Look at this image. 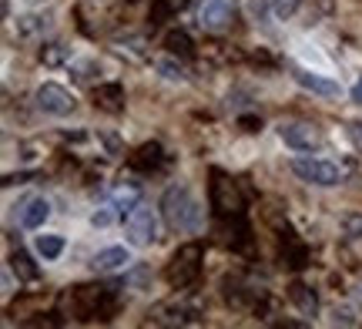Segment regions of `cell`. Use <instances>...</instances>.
<instances>
[{
  "label": "cell",
  "mask_w": 362,
  "mask_h": 329,
  "mask_svg": "<svg viewBox=\"0 0 362 329\" xmlns=\"http://www.w3.org/2000/svg\"><path fill=\"white\" fill-rule=\"evenodd\" d=\"M165 47H168L171 57H194V40L185 30H171L165 37Z\"/></svg>",
  "instance_id": "ffe728a7"
},
{
  "label": "cell",
  "mask_w": 362,
  "mask_h": 329,
  "mask_svg": "<svg viewBox=\"0 0 362 329\" xmlns=\"http://www.w3.org/2000/svg\"><path fill=\"white\" fill-rule=\"evenodd\" d=\"M198 21L205 30H225L235 21V0H205L198 11Z\"/></svg>",
  "instance_id": "30bf717a"
},
{
  "label": "cell",
  "mask_w": 362,
  "mask_h": 329,
  "mask_svg": "<svg viewBox=\"0 0 362 329\" xmlns=\"http://www.w3.org/2000/svg\"><path fill=\"white\" fill-rule=\"evenodd\" d=\"M117 215H121V212H117L115 205H111V209H101V212L90 215V225H94V229H107V225H115Z\"/></svg>",
  "instance_id": "f1b7e54d"
},
{
  "label": "cell",
  "mask_w": 362,
  "mask_h": 329,
  "mask_svg": "<svg viewBox=\"0 0 362 329\" xmlns=\"http://www.w3.org/2000/svg\"><path fill=\"white\" fill-rule=\"evenodd\" d=\"M161 215L175 232H198L202 229V205H198V198L192 195V188L185 182L171 185L161 195Z\"/></svg>",
  "instance_id": "6da1fadb"
},
{
  "label": "cell",
  "mask_w": 362,
  "mask_h": 329,
  "mask_svg": "<svg viewBox=\"0 0 362 329\" xmlns=\"http://www.w3.org/2000/svg\"><path fill=\"white\" fill-rule=\"evenodd\" d=\"M248 11H252V17L265 21V13H269V0H252V4H248Z\"/></svg>",
  "instance_id": "836d02e7"
},
{
  "label": "cell",
  "mask_w": 362,
  "mask_h": 329,
  "mask_svg": "<svg viewBox=\"0 0 362 329\" xmlns=\"http://www.w3.org/2000/svg\"><path fill=\"white\" fill-rule=\"evenodd\" d=\"M352 101H356V105H362V78L352 84Z\"/></svg>",
  "instance_id": "e575fe53"
},
{
  "label": "cell",
  "mask_w": 362,
  "mask_h": 329,
  "mask_svg": "<svg viewBox=\"0 0 362 329\" xmlns=\"http://www.w3.org/2000/svg\"><path fill=\"white\" fill-rule=\"evenodd\" d=\"M67 57V47L64 44H47L44 51H40V61H47V64H61Z\"/></svg>",
  "instance_id": "f546056e"
},
{
  "label": "cell",
  "mask_w": 362,
  "mask_h": 329,
  "mask_svg": "<svg viewBox=\"0 0 362 329\" xmlns=\"http://www.w3.org/2000/svg\"><path fill=\"white\" fill-rule=\"evenodd\" d=\"M40 30H47V17H37V13L17 17V34H21V37H34Z\"/></svg>",
  "instance_id": "603a6c76"
},
{
  "label": "cell",
  "mask_w": 362,
  "mask_h": 329,
  "mask_svg": "<svg viewBox=\"0 0 362 329\" xmlns=\"http://www.w3.org/2000/svg\"><path fill=\"white\" fill-rule=\"evenodd\" d=\"M285 242H288V249H282L285 265H288V269H305V265H309V249H305L302 242H296L292 236L285 238Z\"/></svg>",
  "instance_id": "7402d4cb"
},
{
  "label": "cell",
  "mask_w": 362,
  "mask_h": 329,
  "mask_svg": "<svg viewBox=\"0 0 362 329\" xmlns=\"http://www.w3.org/2000/svg\"><path fill=\"white\" fill-rule=\"evenodd\" d=\"M332 323H336V326H356L359 319H356V313H352L349 306H336V313H332Z\"/></svg>",
  "instance_id": "1f68e13d"
},
{
  "label": "cell",
  "mask_w": 362,
  "mask_h": 329,
  "mask_svg": "<svg viewBox=\"0 0 362 329\" xmlns=\"http://www.w3.org/2000/svg\"><path fill=\"white\" fill-rule=\"evenodd\" d=\"M131 265V252L124 249V246H115V249H104L98 252L94 259H90V269L94 272H117V269H128Z\"/></svg>",
  "instance_id": "7c38bea8"
},
{
  "label": "cell",
  "mask_w": 362,
  "mask_h": 329,
  "mask_svg": "<svg viewBox=\"0 0 362 329\" xmlns=\"http://www.w3.org/2000/svg\"><path fill=\"white\" fill-rule=\"evenodd\" d=\"M342 229H346L349 238H362V215L359 212H349V215L342 219Z\"/></svg>",
  "instance_id": "4dcf8cb0"
},
{
  "label": "cell",
  "mask_w": 362,
  "mask_h": 329,
  "mask_svg": "<svg viewBox=\"0 0 362 329\" xmlns=\"http://www.w3.org/2000/svg\"><path fill=\"white\" fill-rule=\"evenodd\" d=\"M238 125H242V132H248V134L262 132V118H255V115H242V118H238Z\"/></svg>",
  "instance_id": "d6a6232c"
},
{
  "label": "cell",
  "mask_w": 362,
  "mask_h": 329,
  "mask_svg": "<svg viewBox=\"0 0 362 329\" xmlns=\"http://www.w3.org/2000/svg\"><path fill=\"white\" fill-rule=\"evenodd\" d=\"M292 171H296L302 182L309 185H319V188H332L346 178V171L332 165V161H322V158H296L292 161Z\"/></svg>",
  "instance_id": "5b68a950"
},
{
  "label": "cell",
  "mask_w": 362,
  "mask_h": 329,
  "mask_svg": "<svg viewBox=\"0 0 362 329\" xmlns=\"http://www.w3.org/2000/svg\"><path fill=\"white\" fill-rule=\"evenodd\" d=\"M202 259H205L202 242H188V246H181V249L171 255L168 269H165V279H168L171 289H188V286H194L198 276H202Z\"/></svg>",
  "instance_id": "277c9868"
},
{
  "label": "cell",
  "mask_w": 362,
  "mask_h": 329,
  "mask_svg": "<svg viewBox=\"0 0 362 329\" xmlns=\"http://www.w3.org/2000/svg\"><path fill=\"white\" fill-rule=\"evenodd\" d=\"M11 269H13V272H17L21 279H24V282H37V279H40V269L34 265V259H30L27 252H21V249L11 255Z\"/></svg>",
  "instance_id": "44dd1931"
},
{
  "label": "cell",
  "mask_w": 362,
  "mask_h": 329,
  "mask_svg": "<svg viewBox=\"0 0 362 329\" xmlns=\"http://www.w3.org/2000/svg\"><path fill=\"white\" fill-rule=\"evenodd\" d=\"M128 4H138V0H128Z\"/></svg>",
  "instance_id": "74e56055"
},
{
  "label": "cell",
  "mask_w": 362,
  "mask_h": 329,
  "mask_svg": "<svg viewBox=\"0 0 362 329\" xmlns=\"http://www.w3.org/2000/svg\"><path fill=\"white\" fill-rule=\"evenodd\" d=\"M288 299L296 303V309L302 313V316H315L319 313V296L312 292V286H305V282H292L288 286Z\"/></svg>",
  "instance_id": "ac0fdd59"
},
{
  "label": "cell",
  "mask_w": 362,
  "mask_h": 329,
  "mask_svg": "<svg viewBox=\"0 0 362 329\" xmlns=\"http://www.w3.org/2000/svg\"><path fill=\"white\" fill-rule=\"evenodd\" d=\"M47 215H51V202L44 195L27 198L24 205H21V225L24 229H40V225L47 222Z\"/></svg>",
  "instance_id": "2e32d148"
},
{
  "label": "cell",
  "mask_w": 362,
  "mask_h": 329,
  "mask_svg": "<svg viewBox=\"0 0 362 329\" xmlns=\"http://www.w3.org/2000/svg\"><path fill=\"white\" fill-rule=\"evenodd\" d=\"M356 296H359V303H362V282H359V289H356Z\"/></svg>",
  "instance_id": "8d00e7d4"
},
{
  "label": "cell",
  "mask_w": 362,
  "mask_h": 329,
  "mask_svg": "<svg viewBox=\"0 0 362 329\" xmlns=\"http://www.w3.org/2000/svg\"><path fill=\"white\" fill-rule=\"evenodd\" d=\"M64 252V238L61 236H37V255L44 259H57Z\"/></svg>",
  "instance_id": "cb8c5ba5"
},
{
  "label": "cell",
  "mask_w": 362,
  "mask_h": 329,
  "mask_svg": "<svg viewBox=\"0 0 362 329\" xmlns=\"http://www.w3.org/2000/svg\"><path fill=\"white\" fill-rule=\"evenodd\" d=\"M225 229H221V242L228 246L232 252H245L248 242H252V232L245 225V215H235V219H225Z\"/></svg>",
  "instance_id": "4fadbf2b"
},
{
  "label": "cell",
  "mask_w": 362,
  "mask_h": 329,
  "mask_svg": "<svg viewBox=\"0 0 362 329\" xmlns=\"http://www.w3.org/2000/svg\"><path fill=\"white\" fill-rule=\"evenodd\" d=\"M67 306L78 319H111L117 309V286H74Z\"/></svg>",
  "instance_id": "7a4b0ae2"
},
{
  "label": "cell",
  "mask_w": 362,
  "mask_h": 329,
  "mask_svg": "<svg viewBox=\"0 0 362 329\" xmlns=\"http://www.w3.org/2000/svg\"><path fill=\"white\" fill-rule=\"evenodd\" d=\"M349 132H352V138L362 145V125H349Z\"/></svg>",
  "instance_id": "d590c367"
},
{
  "label": "cell",
  "mask_w": 362,
  "mask_h": 329,
  "mask_svg": "<svg viewBox=\"0 0 362 329\" xmlns=\"http://www.w3.org/2000/svg\"><path fill=\"white\" fill-rule=\"evenodd\" d=\"M208 202L218 219H235L245 215V195L232 175H225L221 168H211V182H208Z\"/></svg>",
  "instance_id": "3957f363"
},
{
  "label": "cell",
  "mask_w": 362,
  "mask_h": 329,
  "mask_svg": "<svg viewBox=\"0 0 362 329\" xmlns=\"http://www.w3.org/2000/svg\"><path fill=\"white\" fill-rule=\"evenodd\" d=\"M94 105L101 108V111H107V115H121L124 111V88L121 84H98L94 88Z\"/></svg>",
  "instance_id": "9a60e30c"
},
{
  "label": "cell",
  "mask_w": 362,
  "mask_h": 329,
  "mask_svg": "<svg viewBox=\"0 0 362 329\" xmlns=\"http://www.w3.org/2000/svg\"><path fill=\"white\" fill-rule=\"evenodd\" d=\"M111 205H115L121 215H131V212L141 205V188H138V185H128V182L115 185V192H111Z\"/></svg>",
  "instance_id": "e0dca14e"
},
{
  "label": "cell",
  "mask_w": 362,
  "mask_h": 329,
  "mask_svg": "<svg viewBox=\"0 0 362 329\" xmlns=\"http://www.w3.org/2000/svg\"><path fill=\"white\" fill-rule=\"evenodd\" d=\"M298 7H302V0H272V13H275L279 21H288Z\"/></svg>",
  "instance_id": "4316f807"
},
{
  "label": "cell",
  "mask_w": 362,
  "mask_h": 329,
  "mask_svg": "<svg viewBox=\"0 0 362 329\" xmlns=\"http://www.w3.org/2000/svg\"><path fill=\"white\" fill-rule=\"evenodd\" d=\"M185 7V0H155L151 4V11H148V21H151V27L165 24V21H171L175 13Z\"/></svg>",
  "instance_id": "d6986e66"
},
{
  "label": "cell",
  "mask_w": 362,
  "mask_h": 329,
  "mask_svg": "<svg viewBox=\"0 0 362 329\" xmlns=\"http://www.w3.org/2000/svg\"><path fill=\"white\" fill-rule=\"evenodd\" d=\"M279 138L285 142V148L292 151H319L322 148V134L315 125H305V121H282L279 125Z\"/></svg>",
  "instance_id": "8992f818"
},
{
  "label": "cell",
  "mask_w": 362,
  "mask_h": 329,
  "mask_svg": "<svg viewBox=\"0 0 362 329\" xmlns=\"http://www.w3.org/2000/svg\"><path fill=\"white\" fill-rule=\"evenodd\" d=\"M165 161H168L165 148L158 145V142H148V145H141L134 155H131L128 165L134 171H158V168H165Z\"/></svg>",
  "instance_id": "8fae6325"
},
{
  "label": "cell",
  "mask_w": 362,
  "mask_h": 329,
  "mask_svg": "<svg viewBox=\"0 0 362 329\" xmlns=\"http://www.w3.org/2000/svg\"><path fill=\"white\" fill-rule=\"evenodd\" d=\"M37 108L40 111H47V115H54V118H67V115L78 108V101H74V94L67 91L64 84L47 81V84H40L37 88Z\"/></svg>",
  "instance_id": "52a82bcc"
},
{
  "label": "cell",
  "mask_w": 362,
  "mask_h": 329,
  "mask_svg": "<svg viewBox=\"0 0 362 329\" xmlns=\"http://www.w3.org/2000/svg\"><path fill=\"white\" fill-rule=\"evenodd\" d=\"M155 323H168V326H202L205 316H202V309L194 303L171 299V303H161L155 309Z\"/></svg>",
  "instance_id": "ba28073f"
},
{
  "label": "cell",
  "mask_w": 362,
  "mask_h": 329,
  "mask_svg": "<svg viewBox=\"0 0 362 329\" xmlns=\"http://www.w3.org/2000/svg\"><path fill=\"white\" fill-rule=\"evenodd\" d=\"M128 238H131V246H155L158 242V219H155V212L151 209H138L128 215Z\"/></svg>",
  "instance_id": "9c48e42d"
},
{
  "label": "cell",
  "mask_w": 362,
  "mask_h": 329,
  "mask_svg": "<svg viewBox=\"0 0 362 329\" xmlns=\"http://www.w3.org/2000/svg\"><path fill=\"white\" fill-rule=\"evenodd\" d=\"M292 78H296V84H302L305 91L312 94H322V98H339V84L336 81L322 78V74H312V71H302V67H296L292 71Z\"/></svg>",
  "instance_id": "5bb4252c"
},
{
  "label": "cell",
  "mask_w": 362,
  "mask_h": 329,
  "mask_svg": "<svg viewBox=\"0 0 362 329\" xmlns=\"http://www.w3.org/2000/svg\"><path fill=\"white\" fill-rule=\"evenodd\" d=\"M155 67H158V74H161V78H168V81H185L188 78V71H185L178 61H171V57H161Z\"/></svg>",
  "instance_id": "484cf974"
},
{
  "label": "cell",
  "mask_w": 362,
  "mask_h": 329,
  "mask_svg": "<svg viewBox=\"0 0 362 329\" xmlns=\"http://www.w3.org/2000/svg\"><path fill=\"white\" fill-rule=\"evenodd\" d=\"M248 296H252V289H245L238 279H225V299H228L232 306H245Z\"/></svg>",
  "instance_id": "d4e9b609"
},
{
  "label": "cell",
  "mask_w": 362,
  "mask_h": 329,
  "mask_svg": "<svg viewBox=\"0 0 362 329\" xmlns=\"http://www.w3.org/2000/svg\"><path fill=\"white\" fill-rule=\"evenodd\" d=\"M115 44H117V51L121 54L128 51L131 57H144V40L141 37H117Z\"/></svg>",
  "instance_id": "83f0119b"
}]
</instances>
